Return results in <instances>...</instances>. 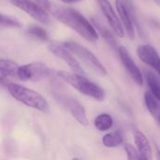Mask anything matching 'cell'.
<instances>
[{
  "label": "cell",
  "instance_id": "obj_15",
  "mask_svg": "<svg viewBox=\"0 0 160 160\" xmlns=\"http://www.w3.org/2000/svg\"><path fill=\"white\" fill-rule=\"evenodd\" d=\"M143 98L148 112L157 121H158L160 119V102L152 95L150 91H146Z\"/></svg>",
  "mask_w": 160,
  "mask_h": 160
},
{
  "label": "cell",
  "instance_id": "obj_8",
  "mask_svg": "<svg viewBox=\"0 0 160 160\" xmlns=\"http://www.w3.org/2000/svg\"><path fill=\"white\" fill-rule=\"evenodd\" d=\"M117 52H118L120 60L124 68H126V70L128 71L131 79L134 81L136 84H138L139 86H142L143 85L142 73L141 72V69L139 68V67L136 65L135 61L129 54L128 49L125 46H119L117 49Z\"/></svg>",
  "mask_w": 160,
  "mask_h": 160
},
{
  "label": "cell",
  "instance_id": "obj_21",
  "mask_svg": "<svg viewBox=\"0 0 160 160\" xmlns=\"http://www.w3.org/2000/svg\"><path fill=\"white\" fill-rule=\"evenodd\" d=\"M27 34L29 36H31L32 38H36V39H38V40H41V41H47L49 39V34L48 32L38 26V25H31L27 28Z\"/></svg>",
  "mask_w": 160,
  "mask_h": 160
},
{
  "label": "cell",
  "instance_id": "obj_30",
  "mask_svg": "<svg viewBox=\"0 0 160 160\" xmlns=\"http://www.w3.org/2000/svg\"><path fill=\"white\" fill-rule=\"evenodd\" d=\"M140 160H145V159H143V158H142L141 157V158H140Z\"/></svg>",
  "mask_w": 160,
  "mask_h": 160
},
{
  "label": "cell",
  "instance_id": "obj_25",
  "mask_svg": "<svg viewBox=\"0 0 160 160\" xmlns=\"http://www.w3.org/2000/svg\"><path fill=\"white\" fill-rule=\"evenodd\" d=\"M64 3H67V4H72V3H77V2H80L81 0H60Z\"/></svg>",
  "mask_w": 160,
  "mask_h": 160
},
{
  "label": "cell",
  "instance_id": "obj_19",
  "mask_svg": "<svg viewBox=\"0 0 160 160\" xmlns=\"http://www.w3.org/2000/svg\"><path fill=\"white\" fill-rule=\"evenodd\" d=\"M19 66L12 60L0 58V72L7 77H17Z\"/></svg>",
  "mask_w": 160,
  "mask_h": 160
},
{
  "label": "cell",
  "instance_id": "obj_11",
  "mask_svg": "<svg viewBox=\"0 0 160 160\" xmlns=\"http://www.w3.org/2000/svg\"><path fill=\"white\" fill-rule=\"evenodd\" d=\"M137 54L144 64L154 68L160 76V56L153 46L149 44L140 45L137 48Z\"/></svg>",
  "mask_w": 160,
  "mask_h": 160
},
{
  "label": "cell",
  "instance_id": "obj_4",
  "mask_svg": "<svg viewBox=\"0 0 160 160\" xmlns=\"http://www.w3.org/2000/svg\"><path fill=\"white\" fill-rule=\"evenodd\" d=\"M62 45L65 46L68 51H70L75 56L81 59L89 68H91L97 74L100 76L107 75V70L105 67L101 64L98 58L87 48L74 41H66V42H63Z\"/></svg>",
  "mask_w": 160,
  "mask_h": 160
},
{
  "label": "cell",
  "instance_id": "obj_16",
  "mask_svg": "<svg viewBox=\"0 0 160 160\" xmlns=\"http://www.w3.org/2000/svg\"><path fill=\"white\" fill-rule=\"evenodd\" d=\"M124 142V135L121 130H115L105 134L102 138V143L105 147L114 148Z\"/></svg>",
  "mask_w": 160,
  "mask_h": 160
},
{
  "label": "cell",
  "instance_id": "obj_22",
  "mask_svg": "<svg viewBox=\"0 0 160 160\" xmlns=\"http://www.w3.org/2000/svg\"><path fill=\"white\" fill-rule=\"evenodd\" d=\"M0 25L11 26V27H21L22 26L21 22L17 19L12 18L8 15H5L3 13H0Z\"/></svg>",
  "mask_w": 160,
  "mask_h": 160
},
{
  "label": "cell",
  "instance_id": "obj_24",
  "mask_svg": "<svg viewBox=\"0 0 160 160\" xmlns=\"http://www.w3.org/2000/svg\"><path fill=\"white\" fill-rule=\"evenodd\" d=\"M32 1L37 3L38 5H39L41 8H43L46 10H49L51 8V6H52V4L50 3L49 0H32Z\"/></svg>",
  "mask_w": 160,
  "mask_h": 160
},
{
  "label": "cell",
  "instance_id": "obj_18",
  "mask_svg": "<svg viewBox=\"0 0 160 160\" xmlns=\"http://www.w3.org/2000/svg\"><path fill=\"white\" fill-rule=\"evenodd\" d=\"M146 82L150 88V92L152 95L160 102V80L151 71H147L145 73Z\"/></svg>",
  "mask_w": 160,
  "mask_h": 160
},
{
  "label": "cell",
  "instance_id": "obj_14",
  "mask_svg": "<svg viewBox=\"0 0 160 160\" xmlns=\"http://www.w3.org/2000/svg\"><path fill=\"white\" fill-rule=\"evenodd\" d=\"M92 22H93V25L96 28V30L98 31V33H99L101 35V37L106 40V42L112 49H114V50L118 49V47H117V41L115 39V37H114V33H112L106 26H104L102 23H100L98 21H97L95 19H93Z\"/></svg>",
  "mask_w": 160,
  "mask_h": 160
},
{
  "label": "cell",
  "instance_id": "obj_26",
  "mask_svg": "<svg viewBox=\"0 0 160 160\" xmlns=\"http://www.w3.org/2000/svg\"><path fill=\"white\" fill-rule=\"evenodd\" d=\"M7 79H8V77H7L5 74H3V73H1V72H0V82H5Z\"/></svg>",
  "mask_w": 160,
  "mask_h": 160
},
{
  "label": "cell",
  "instance_id": "obj_17",
  "mask_svg": "<svg viewBox=\"0 0 160 160\" xmlns=\"http://www.w3.org/2000/svg\"><path fill=\"white\" fill-rule=\"evenodd\" d=\"M94 125L98 131L105 132L112 128L113 119L112 115H110L109 113H100L95 118Z\"/></svg>",
  "mask_w": 160,
  "mask_h": 160
},
{
  "label": "cell",
  "instance_id": "obj_12",
  "mask_svg": "<svg viewBox=\"0 0 160 160\" xmlns=\"http://www.w3.org/2000/svg\"><path fill=\"white\" fill-rule=\"evenodd\" d=\"M115 6H116L117 12L119 14V19L123 24L126 34L128 36V38L130 39H134L135 36H136L135 27L133 25V22L129 16L128 10L124 1L123 0H115Z\"/></svg>",
  "mask_w": 160,
  "mask_h": 160
},
{
  "label": "cell",
  "instance_id": "obj_5",
  "mask_svg": "<svg viewBox=\"0 0 160 160\" xmlns=\"http://www.w3.org/2000/svg\"><path fill=\"white\" fill-rule=\"evenodd\" d=\"M52 75V69L45 64L34 62L19 66L17 77L22 81L39 82L48 79Z\"/></svg>",
  "mask_w": 160,
  "mask_h": 160
},
{
  "label": "cell",
  "instance_id": "obj_20",
  "mask_svg": "<svg viewBox=\"0 0 160 160\" xmlns=\"http://www.w3.org/2000/svg\"><path fill=\"white\" fill-rule=\"evenodd\" d=\"M128 10V13H129V16L131 18V21L133 22V25L135 27V29H137L139 35L141 36L142 38H145V33H144V30L142 29L139 20H138V17H137V14H136V9L134 8V5L132 3L131 0H123Z\"/></svg>",
  "mask_w": 160,
  "mask_h": 160
},
{
  "label": "cell",
  "instance_id": "obj_10",
  "mask_svg": "<svg viewBox=\"0 0 160 160\" xmlns=\"http://www.w3.org/2000/svg\"><path fill=\"white\" fill-rule=\"evenodd\" d=\"M57 99H60L62 104L69 111L71 115L75 118V120L82 126H88L89 120L86 115V112L84 107L75 98L71 97H59Z\"/></svg>",
  "mask_w": 160,
  "mask_h": 160
},
{
  "label": "cell",
  "instance_id": "obj_1",
  "mask_svg": "<svg viewBox=\"0 0 160 160\" xmlns=\"http://www.w3.org/2000/svg\"><path fill=\"white\" fill-rule=\"evenodd\" d=\"M49 11L61 22L77 32L84 39L95 42L98 39L99 35L93 23H91L81 12L72 8L59 6H51Z\"/></svg>",
  "mask_w": 160,
  "mask_h": 160
},
{
  "label": "cell",
  "instance_id": "obj_6",
  "mask_svg": "<svg viewBox=\"0 0 160 160\" xmlns=\"http://www.w3.org/2000/svg\"><path fill=\"white\" fill-rule=\"evenodd\" d=\"M11 4L17 8L24 11L30 17H32L37 22L41 23H50L51 18L47 13L46 9L41 8L39 5L32 0H10Z\"/></svg>",
  "mask_w": 160,
  "mask_h": 160
},
{
  "label": "cell",
  "instance_id": "obj_3",
  "mask_svg": "<svg viewBox=\"0 0 160 160\" xmlns=\"http://www.w3.org/2000/svg\"><path fill=\"white\" fill-rule=\"evenodd\" d=\"M7 88L12 98L23 105L42 112L49 111L50 106L48 101L38 92L14 82L8 83Z\"/></svg>",
  "mask_w": 160,
  "mask_h": 160
},
{
  "label": "cell",
  "instance_id": "obj_13",
  "mask_svg": "<svg viewBox=\"0 0 160 160\" xmlns=\"http://www.w3.org/2000/svg\"><path fill=\"white\" fill-rule=\"evenodd\" d=\"M134 142L140 156L145 160L153 159V151L147 137L140 130L134 131Z\"/></svg>",
  "mask_w": 160,
  "mask_h": 160
},
{
  "label": "cell",
  "instance_id": "obj_9",
  "mask_svg": "<svg viewBox=\"0 0 160 160\" xmlns=\"http://www.w3.org/2000/svg\"><path fill=\"white\" fill-rule=\"evenodd\" d=\"M98 2L101 8L102 13L104 14L114 35H116L119 38H124L126 35L125 29L112 4L108 0H98Z\"/></svg>",
  "mask_w": 160,
  "mask_h": 160
},
{
  "label": "cell",
  "instance_id": "obj_2",
  "mask_svg": "<svg viewBox=\"0 0 160 160\" xmlns=\"http://www.w3.org/2000/svg\"><path fill=\"white\" fill-rule=\"evenodd\" d=\"M56 75L84 96L92 98L98 101H102L105 98L106 94L104 89L98 84L88 80L85 76L64 70L56 71Z\"/></svg>",
  "mask_w": 160,
  "mask_h": 160
},
{
  "label": "cell",
  "instance_id": "obj_28",
  "mask_svg": "<svg viewBox=\"0 0 160 160\" xmlns=\"http://www.w3.org/2000/svg\"><path fill=\"white\" fill-rule=\"evenodd\" d=\"M153 1H154L158 6H160V0H153Z\"/></svg>",
  "mask_w": 160,
  "mask_h": 160
},
{
  "label": "cell",
  "instance_id": "obj_27",
  "mask_svg": "<svg viewBox=\"0 0 160 160\" xmlns=\"http://www.w3.org/2000/svg\"><path fill=\"white\" fill-rule=\"evenodd\" d=\"M156 150H157V153H156V155H157V160H160V150H159V148H158V146H156Z\"/></svg>",
  "mask_w": 160,
  "mask_h": 160
},
{
  "label": "cell",
  "instance_id": "obj_31",
  "mask_svg": "<svg viewBox=\"0 0 160 160\" xmlns=\"http://www.w3.org/2000/svg\"><path fill=\"white\" fill-rule=\"evenodd\" d=\"M158 124H159V126H160V119L158 120Z\"/></svg>",
  "mask_w": 160,
  "mask_h": 160
},
{
  "label": "cell",
  "instance_id": "obj_29",
  "mask_svg": "<svg viewBox=\"0 0 160 160\" xmlns=\"http://www.w3.org/2000/svg\"><path fill=\"white\" fill-rule=\"evenodd\" d=\"M71 160H80L79 158H72Z\"/></svg>",
  "mask_w": 160,
  "mask_h": 160
},
{
  "label": "cell",
  "instance_id": "obj_23",
  "mask_svg": "<svg viewBox=\"0 0 160 160\" xmlns=\"http://www.w3.org/2000/svg\"><path fill=\"white\" fill-rule=\"evenodd\" d=\"M124 148H125V152L127 154L128 160H140L141 156H140L138 150L136 149V147H134L133 145H131L129 143H126V144H124Z\"/></svg>",
  "mask_w": 160,
  "mask_h": 160
},
{
  "label": "cell",
  "instance_id": "obj_7",
  "mask_svg": "<svg viewBox=\"0 0 160 160\" xmlns=\"http://www.w3.org/2000/svg\"><path fill=\"white\" fill-rule=\"evenodd\" d=\"M48 50L53 55H55L56 57L64 61L69 67V68L73 71V73L85 76V71L81 66V64L79 63V61L76 59V57L70 51H68L65 46L62 45V43L61 44L52 43L48 46Z\"/></svg>",
  "mask_w": 160,
  "mask_h": 160
}]
</instances>
